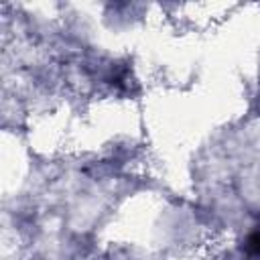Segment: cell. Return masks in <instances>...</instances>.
I'll return each mask as SVG.
<instances>
[{
  "instance_id": "obj_1",
  "label": "cell",
  "mask_w": 260,
  "mask_h": 260,
  "mask_svg": "<svg viewBox=\"0 0 260 260\" xmlns=\"http://www.w3.org/2000/svg\"><path fill=\"white\" fill-rule=\"evenodd\" d=\"M244 250H246L250 256L260 258V225H258L254 232L248 234V238H246V242H244Z\"/></svg>"
}]
</instances>
